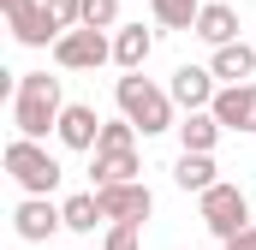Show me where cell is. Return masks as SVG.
I'll return each mask as SVG.
<instances>
[{
  "mask_svg": "<svg viewBox=\"0 0 256 250\" xmlns=\"http://www.w3.org/2000/svg\"><path fill=\"white\" fill-rule=\"evenodd\" d=\"M60 114H66L60 78H48V72H24V78H18V102H12L18 137H48V125H60Z\"/></svg>",
  "mask_w": 256,
  "mask_h": 250,
  "instance_id": "cell-1",
  "label": "cell"
},
{
  "mask_svg": "<svg viewBox=\"0 0 256 250\" xmlns=\"http://www.w3.org/2000/svg\"><path fill=\"white\" fill-rule=\"evenodd\" d=\"M120 108H126L131 125H143V137L155 131H173V90H155L149 78H120Z\"/></svg>",
  "mask_w": 256,
  "mask_h": 250,
  "instance_id": "cell-2",
  "label": "cell"
},
{
  "mask_svg": "<svg viewBox=\"0 0 256 250\" xmlns=\"http://www.w3.org/2000/svg\"><path fill=\"white\" fill-rule=\"evenodd\" d=\"M6 173L30 190V196H48V190L60 185V161H54L36 137H12V143H6Z\"/></svg>",
  "mask_w": 256,
  "mask_h": 250,
  "instance_id": "cell-3",
  "label": "cell"
},
{
  "mask_svg": "<svg viewBox=\"0 0 256 250\" xmlns=\"http://www.w3.org/2000/svg\"><path fill=\"white\" fill-rule=\"evenodd\" d=\"M202 226H208L220 244H226L232 232H244V226H250V202H244V190L214 179V185L202 190Z\"/></svg>",
  "mask_w": 256,
  "mask_h": 250,
  "instance_id": "cell-4",
  "label": "cell"
},
{
  "mask_svg": "<svg viewBox=\"0 0 256 250\" xmlns=\"http://www.w3.org/2000/svg\"><path fill=\"white\" fill-rule=\"evenodd\" d=\"M108 54H114V42H108L96 24H78V30H66L60 42H54V60H60L66 72H96Z\"/></svg>",
  "mask_w": 256,
  "mask_h": 250,
  "instance_id": "cell-5",
  "label": "cell"
},
{
  "mask_svg": "<svg viewBox=\"0 0 256 250\" xmlns=\"http://www.w3.org/2000/svg\"><path fill=\"white\" fill-rule=\"evenodd\" d=\"M6 6V18H12V36L24 42V48H48V42H60L66 30L48 18V6H36V0H0Z\"/></svg>",
  "mask_w": 256,
  "mask_h": 250,
  "instance_id": "cell-6",
  "label": "cell"
},
{
  "mask_svg": "<svg viewBox=\"0 0 256 250\" xmlns=\"http://www.w3.org/2000/svg\"><path fill=\"white\" fill-rule=\"evenodd\" d=\"M96 202H102L108 220H137V226H143L149 208H155V196L137 185V179H126V185H102V190H96Z\"/></svg>",
  "mask_w": 256,
  "mask_h": 250,
  "instance_id": "cell-7",
  "label": "cell"
},
{
  "mask_svg": "<svg viewBox=\"0 0 256 250\" xmlns=\"http://www.w3.org/2000/svg\"><path fill=\"white\" fill-rule=\"evenodd\" d=\"M208 114L226 125V131H256V84H226L208 102Z\"/></svg>",
  "mask_w": 256,
  "mask_h": 250,
  "instance_id": "cell-8",
  "label": "cell"
},
{
  "mask_svg": "<svg viewBox=\"0 0 256 250\" xmlns=\"http://www.w3.org/2000/svg\"><path fill=\"white\" fill-rule=\"evenodd\" d=\"M12 226H18L24 244H42V238H54V226H66V208H54L48 196H30V202H18Z\"/></svg>",
  "mask_w": 256,
  "mask_h": 250,
  "instance_id": "cell-9",
  "label": "cell"
},
{
  "mask_svg": "<svg viewBox=\"0 0 256 250\" xmlns=\"http://www.w3.org/2000/svg\"><path fill=\"white\" fill-rule=\"evenodd\" d=\"M220 90H214V66H179L173 72V102L185 108V114H196V108H208Z\"/></svg>",
  "mask_w": 256,
  "mask_h": 250,
  "instance_id": "cell-10",
  "label": "cell"
},
{
  "mask_svg": "<svg viewBox=\"0 0 256 250\" xmlns=\"http://www.w3.org/2000/svg\"><path fill=\"white\" fill-rule=\"evenodd\" d=\"M54 131H60L66 149H96V143H102V120H96V108H84V102H72Z\"/></svg>",
  "mask_w": 256,
  "mask_h": 250,
  "instance_id": "cell-11",
  "label": "cell"
},
{
  "mask_svg": "<svg viewBox=\"0 0 256 250\" xmlns=\"http://www.w3.org/2000/svg\"><path fill=\"white\" fill-rule=\"evenodd\" d=\"M196 36H202L208 48L238 42V12H232V6H220V0H214V6H202V12H196Z\"/></svg>",
  "mask_w": 256,
  "mask_h": 250,
  "instance_id": "cell-12",
  "label": "cell"
},
{
  "mask_svg": "<svg viewBox=\"0 0 256 250\" xmlns=\"http://www.w3.org/2000/svg\"><path fill=\"white\" fill-rule=\"evenodd\" d=\"M131 173H137V149H96V167H90L96 190L102 185H126Z\"/></svg>",
  "mask_w": 256,
  "mask_h": 250,
  "instance_id": "cell-13",
  "label": "cell"
},
{
  "mask_svg": "<svg viewBox=\"0 0 256 250\" xmlns=\"http://www.w3.org/2000/svg\"><path fill=\"white\" fill-rule=\"evenodd\" d=\"M250 72H256V48H250V42H226V48H214V78L244 84Z\"/></svg>",
  "mask_w": 256,
  "mask_h": 250,
  "instance_id": "cell-14",
  "label": "cell"
},
{
  "mask_svg": "<svg viewBox=\"0 0 256 250\" xmlns=\"http://www.w3.org/2000/svg\"><path fill=\"white\" fill-rule=\"evenodd\" d=\"M220 131H226V125L214 120L208 108H196V114H185V125H179V143H185V149H202V155H208Z\"/></svg>",
  "mask_w": 256,
  "mask_h": 250,
  "instance_id": "cell-15",
  "label": "cell"
},
{
  "mask_svg": "<svg viewBox=\"0 0 256 250\" xmlns=\"http://www.w3.org/2000/svg\"><path fill=\"white\" fill-rule=\"evenodd\" d=\"M173 179H179V190H196V196H202V190L214 185V161H208L202 149H185L179 167H173Z\"/></svg>",
  "mask_w": 256,
  "mask_h": 250,
  "instance_id": "cell-16",
  "label": "cell"
},
{
  "mask_svg": "<svg viewBox=\"0 0 256 250\" xmlns=\"http://www.w3.org/2000/svg\"><path fill=\"white\" fill-rule=\"evenodd\" d=\"M149 48H155V36H149L143 24H131V30H120V36H114V60L126 66V72H137V66L149 60Z\"/></svg>",
  "mask_w": 256,
  "mask_h": 250,
  "instance_id": "cell-17",
  "label": "cell"
},
{
  "mask_svg": "<svg viewBox=\"0 0 256 250\" xmlns=\"http://www.w3.org/2000/svg\"><path fill=\"white\" fill-rule=\"evenodd\" d=\"M149 12H155V24H167V30H196L202 0H149Z\"/></svg>",
  "mask_w": 256,
  "mask_h": 250,
  "instance_id": "cell-18",
  "label": "cell"
},
{
  "mask_svg": "<svg viewBox=\"0 0 256 250\" xmlns=\"http://www.w3.org/2000/svg\"><path fill=\"white\" fill-rule=\"evenodd\" d=\"M102 220H108V214H102L96 190H84V196H72V202H66V226H72V232H96Z\"/></svg>",
  "mask_w": 256,
  "mask_h": 250,
  "instance_id": "cell-19",
  "label": "cell"
},
{
  "mask_svg": "<svg viewBox=\"0 0 256 250\" xmlns=\"http://www.w3.org/2000/svg\"><path fill=\"white\" fill-rule=\"evenodd\" d=\"M42 6H48V18H54L60 30H78V24H84V0H42Z\"/></svg>",
  "mask_w": 256,
  "mask_h": 250,
  "instance_id": "cell-20",
  "label": "cell"
},
{
  "mask_svg": "<svg viewBox=\"0 0 256 250\" xmlns=\"http://www.w3.org/2000/svg\"><path fill=\"white\" fill-rule=\"evenodd\" d=\"M114 18H120V0H84V24L114 30Z\"/></svg>",
  "mask_w": 256,
  "mask_h": 250,
  "instance_id": "cell-21",
  "label": "cell"
},
{
  "mask_svg": "<svg viewBox=\"0 0 256 250\" xmlns=\"http://www.w3.org/2000/svg\"><path fill=\"white\" fill-rule=\"evenodd\" d=\"M131 131H137L131 120H108V125H102V143H96V149H131Z\"/></svg>",
  "mask_w": 256,
  "mask_h": 250,
  "instance_id": "cell-22",
  "label": "cell"
},
{
  "mask_svg": "<svg viewBox=\"0 0 256 250\" xmlns=\"http://www.w3.org/2000/svg\"><path fill=\"white\" fill-rule=\"evenodd\" d=\"M102 250H137V220H108V244Z\"/></svg>",
  "mask_w": 256,
  "mask_h": 250,
  "instance_id": "cell-23",
  "label": "cell"
},
{
  "mask_svg": "<svg viewBox=\"0 0 256 250\" xmlns=\"http://www.w3.org/2000/svg\"><path fill=\"white\" fill-rule=\"evenodd\" d=\"M226 250H256V226H244V232H232V238H226Z\"/></svg>",
  "mask_w": 256,
  "mask_h": 250,
  "instance_id": "cell-24",
  "label": "cell"
}]
</instances>
